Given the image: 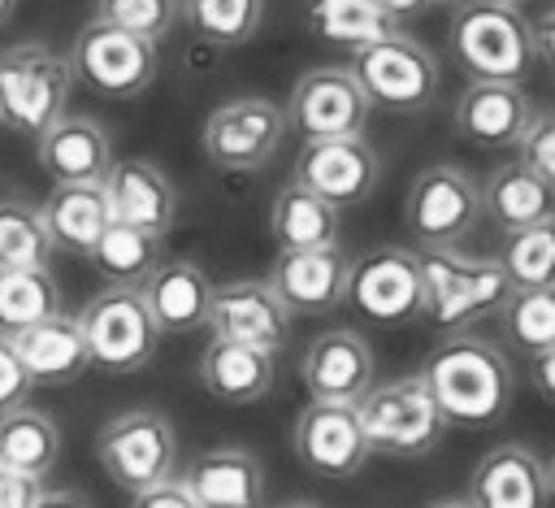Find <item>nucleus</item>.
Masks as SVG:
<instances>
[{
  "mask_svg": "<svg viewBox=\"0 0 555 508\" xmlns=\"http://www.w3.org/2000/svg\"><path fill=\"white\" fill-rule=\"evenodd\" d=\"M87 261L95 265L100 278H108V287H143V278L165 256H160V239L156 234H143L134 226H121V221H108V230L95 239Z\"/></svg>",
  "mask_w": 555,
  "mask_h": 508,
  "instance_id": "2f4dec72",
  "label": "nucleus"
},
{
  "mask_svg": "<svg viewBox=\"0 0 555 508\" xmlns=\"http://www.w3.org/2000/svg\"><path fill=\"white\" fill-rule=\"evenodd\" d=\"M347 265H351V256L338 243L304 247V252H278L264 282L291 317H325L343 304Z\"/></svg>",
  "mask_w": 555,
  "mask_h": 508,
  "instance_id": "a211bd4d",
  "label": "nucleus"
},
{
  "mask_svg": "<svg viewBox=\"0 0 555 508\" xmlns=\"http://www.w3.org/2000/svg\"><path fill=\"white\" fill-rule=\"evenodd\" d=\"M186 26L212 48L247 43L264 22V0H182Z\"/></svg>",
  "mask_w": 555,
  "mask_h": 508,
  "instance_id": "c9c22d12",
  "label": "nucleus"
},
{
  "mask_svg": "<svg viewBox=\"0 0 555 508\" xmlns=\"http://www.w3.org/2000/svg\"><path fill=\"white\" fill-rule=\"evenodd\" d=\"M481 221V182L451 161L425 165L403 195V230L416 247H460Z\"/></svg>",
  "mask_w": 555,
  "mask_h": 508,
  "instance_id": "6e6552de",
  "label": "nucleus"
},
{
  "mask_svg": "<svg viewBox=\"0 0 555 508\" xmlns=\"http://www.w3.org/2000/svg\"><path fill=\"white\" fill-rule=\"evenodd\" d=\"M533 117V100L520 82H468L455 100V135L473 148H516L520 130Z\"/></svg>",
  "mask_w": 555,
  "mask_h": 508,
  "instance_id": "412c9836",
  "label": "nucleus"
},
{
  "mask_svg": "<svg viewBox=\"0 0 555 508\" xmlns=\"http://www.w3.org/2000/svg\"><path fill=\"white\" fill-rule=\"evenodd\" d=\"M182 486L191 491L195 508H264V465L247 447H208L199 452Z\"/></svg>",
  "mask_w": 555,
  "mask_h": 508,
  "instance_id": "4be33fe9",
  "label": "nucleus"
},
{
  "mask_svg": "<svg viewBox=\"0 0 555 508\" xmlns=\"http://www.w3.org/2000/svg\"><path fill=\"white\" fill-rule=\"evenodd\" d=\"M304 191L321 195L325 204L343 208H360L377 182H382V156L364 135H347V139H304L299 156H295V178Z\"/></svg>",
  "mask_w": 555,
  "mask_h": 508,
  "instance_id": "4468645a",
  "label": "nucleus"
},
{
  "mask_svg": "<svg viewBox=\"0 0 555 508\" xmlns=\"http://www.w3.org/2000/svg\"><path fill=\"white\" fill-rule=\"evenodd\" d=\"M421 382L434 395L447 426L486 430L499 426L516 399V373L499 343L464 330L447 334L421 365Z\"/></svg>",
  "mask_w": 555,
  "mask_h": 508,
  "instance_id": "f257e3e1",
  "label": "nucleus"
},
{
  "mask_svg": "<svg viewBox=\"0 0 555 508\" xmlns=\"http://www.w3.org/2000/svg\"><path fill=\"white\" fill-rule=\"evenodd\" d=\"M516 161L555 191V109H533L529 126L516 139Z\"/></svg>",
  "mask_w": 555,
  "mask_h": 508,
  "instance_id": "58836bf2",
  "label": "nucleus"
},
{
  "mask_svg": "<svg viewBox=\"0 0 555 508\" xmlns=\"http://www.w3.org/2000/svg\"><path fill=\"white\" fill-rule=\"evenodd\" d=\"M399 22L403 17H416V13H429V9H455L460 0H382Z\"/></svg>",
  "mask_w": 555,
  "mask_h": 508,
  "instance_id": "49530a36",
  "label": "nucleus"
},
{
  "mask_svg": "<svg viewBox=\"0 0 555 508\" xmlns=\"http://www.w3.org/2000/svg\"><path fill=\"white\" fill-rule=\"evenodd\" d=\"M26 395H30V378L22 373V365H17L13 347H9V339H0V417L13 412V408H22Z\"/></svg>",
  "mask_w": 555,
  "mask_h": 508,
  "instance_id": "ea45409f",
  "label": "nucleus"
},
{
  "mask_svg": "<svg viewBox=\"0 0 555 508\" xmlns=\"http://www.w3.org/2000/svg\"><path fill=\"white\" fill-rule=\"evenodd\" d=\"M199 382L221 404H256L278 382V356H269L260 347L212 339L199 356Z\"/></svg>",
  "mask_w": 555,
  "mask_h": 508,
  "instance_id": "bb28decb",
  "label": "nucleus"
},
{
  "mask_svg": "<svg viewBox=\"0 0 555 508\" xmlns=\"http://www.w3.org/2000/svg\"><path fill=\"white\" fill-rule=\"evenodd\" d=\"M52 239L30 200H0V269H48Z\"/></svg>",
  "mask_w": 555,
  "mask_h": 508,
  "instance_id": "72a5a7b5",
  "label": "nucleus"
},
{
  "mask_svg": "<svg viewBox=\"0 0 555 508\" xmlns=\"http://www.w3.org/2000/svg\"><path fill=\"white\" fill-rule=\"evenodd\" d=\"M529 382L546 404H555V347L529 356Z\"/></svg>",
  "mask_w": 555,
  "mask_h": 508,
  "instance_id": "c03bdc74",
  "label": "nucleus"
},
{
  "mask_svg": "<svg viewBox=\"0 0 555 508\" xmlns=\"http://www.w3.org/2000/svg\"><path fill=\"white\" fill-rule=\"evenodd\" d=\"M69 61L48 43H13L0 48V126L39 139L69 104Z\"/></svg>",
  "mask_w": 555,
  "mask_h": 508,
  "instance_id": "423d86ee",
  "label": "nucleus"
},
{
  "mask_svg": "<svg viewBox=\"0 0 555 508\" xmlns=\"http://www.w3.org/2000/svg\"><path fill=\"white\" fill-rule=\"evenodd\" d=\"M546 491H551V504H555V456L546 460Z\"/></svg>",
  "mask_w": 555,
  "mask_h": 508,
  "instance_id": "09e8293b",
  "label": "nucleus"
},
{
  "mask_svg": "<svg viewBox=\"0 0 555 508\" xmlns=\"http://www.w3.org/2000/svg\"><path fill=\"white\" fill-rule=\"evenodd\" d=\"M507 4H520V0H507Z\"/></svg>",
  "mask_w": 555,
  "mask_h": 508,
  "instance_id": "603ef678",
  "label": "nucleus"
},
{
  "mask_svg": "<svg viewBox=\"0 0 555 508\" xmlns=\"http://www.w3.org/2000/svg\"><path fill=\"white\" fill-rule=\"evenodd\" d=\"M212 278L195 265V261H160L139 295L156 321L160 334H191L199 326H208V304H212Z\"/></svg>",
  "mask_w": 555,
  "mask_h": 508,
  "instance_id": "393cba45",
  "label": "nucleus"
},
{
  "mask_svg": "<svg viewBox=\"0 0 555 508\" xmlns=\"http://www.w3.org/2000/svg\"><path fill=\"white\" fill-rule=\"evenodd\" d=\"M278 508H317V504H308V499H286V504H278Z\"/></svg>",
  "mask_w": 555,
  "mask_h": 508,
  "instance_id": "3c124183",
  "label": "nucleus"
},
{
  "mask_svg": "<svg viewBox=\"0 0 555 508\" xmlns=\"http://www.w3.org/2000/svg\"><path fill=\"white\" fill-rule=\"evenodd\" d=\"M356 417H360V430L369 439V452L395 456V460H421V456L438 452L442 434L451 430L442 421L434 395L425 391L421 373L373 382L356 399Z\"/></svg>",
  "mask_w": 555,
  "mask_h": 508,
  "instance_id": "20e7f679",
  "label": "nucleus"
},
{
  "mask_svg": "<svg viewBox=\"0 0 555 508\" xmlns=\"http://www.w3.org/2000/svg\"><path fill=\"white\" fill-rule=\"evenodd\" d=\"M61 456V430L39 408H13L0 417V469L43 478Z\"/></svg>",
  "mask_w": 555,
  "mask_h": 508,
  "instance_id": "7c9ffc66",
  "label": "nucleus"
},
{
  "mask_svg": "<svg viewBox=\"0 0 555 508\" xmlns=\"http://www.w3.org/2000/svg\"><path fill=\"white\" fill-rule=\"evenodd\" d=\"M529 35H533V56L555 69V9H542L533 22H529Z\"/></svg>",
  "mask_w": 555,
  "mask_h": 508,
  "instance_id": "37998d69",
  "label": "nucleus"
},
{
  "mask_svg": "<svg viewBox=\"0 0 555 508\" xmlns=\"http://www.w3.org/2000/svg\"><path fill=\"white\" fill-rule=\"evenodd\" d=\"M182 17V0H95V17L104 26H117L126 35H139L147 43H160Z\"/></svg>",
  "mask_w": 555,
  "mask_h": 508,
  "instance_id": "4c0bfd02",
  "label": "nucleus"
},
{
  "mask_svg": "<svg viewBox=\"0 0 555 508\" xmlns=\"http://www.w3.org/2000/svg\"><path fill=\"white\" fill-rule=\"evenodd\" d=\"M269 234L278 252H304V247H330L343 234V213L325 204L321 195L304 191L299 182H286L269 204Z\"/></svg>",
  "mask_w": 555,
  "mask_h": 508,
  "instance_id": "c85d7f7f",
  "label": "nucleus"
},
{
  "mask_svg": "<svg viewBox=\"0 0 555 508\" xmlns=\"http://www.w3.org/2000/svg\"><path fill=\"white\" fill-rule=\"evenodd\" d=\"M291 321L295 317L282 308V300L269 291L264 278H234V282L212 287V304H208L212 339L260 347V352L278 356L291 339Z\"/></svg>",
  "mask_w": 555,
  "mask_h": 508,
  "instance_id": "dca6fc26",
  "label": "nucleus"
},
{
  "mask_svg": "<svg viewBox=\"0 0 555 508\" xmlns=\"http://www.w3.org/2000/svg\"><path fill=\"white\" fill-rule=\"evenodd\" d=\"M39 491H43V478L0 469V508H35Z\"/></svg>",
  "mask_w": 555,
  "mask_h": 508,
  "instance_id": "79ce46f5",
  "label": "nucleus"
},
{
  "mask_svg": "<svg viewBox=\"0 0 555 508\" xmlns=\"http://www.w3.org/2000/svg\"><path fill=\"white\" fill-rule=\"evenodd\" d=\"M282 113L286 126L304 139H347L364 135L373 109L347 65H312L295 78Z\"/></svg>",
  "mask_w": 555,
  "mask_h": 508,
  "instance_id": "ddd939ff",
  "label": "nucleus"
},
{
  "mask_svg": "<svg viewBox=\"0 0 555 508\" xmlns=\"http://www.w3.org/2000/svg\"><path fill=\"white\" fill-rule=\"evenodd\" d=\"M343 304L373 321V326H408L421 317V265H416V247H369L347 265V291Z\"/></svg>",
  "mask_w": 555,
  "mask_h": 508,
  "instance_id": "9d476101",
  "label": "nucleus"
},
{
  "mask_svg": "<svg viewBox=\"0 0 555 508\" xmlns=\"http://www.w3.org/2000/svg\"><path fill=\"white\" fill-rule=\"evenodd\" d=\"M308 26L325 43H343L351 52L403 30V22L382 0H308Z\"/></svg>",
  "mask_w": 555,
  "mask_h": 508,
  "instance_id": "c756f323",
  "label": "nucleus"
},
{
  "mask_svg": "<svg viewBox=\"0 0 555 508\" xmlns=\"http://www.w3.org/2000/svg\"><path fill=\"white\" fill-rule=\"evenodd\" d=\"M347 69L364 91L369 109H386V113H425L442 87L438 56L429 52V43H421L408 30L356 48L347 56Z\"/></svg>",
  "mask_w": 555,
  "mask_h": 508,
  "instance_id": "39448f33",
  "label": "nucleus"
},
{
  "mask_svg": "<svg viewBox=\"0 0 555 508\" xmlns=\"http://www.w3.org/2000/svg\"><path fill=\"white\" fill-rule=\"evenodd\" d=\"M447 43L468 82H520L533 65L529 17L507 0H460L447 17Z\"/></svg>",
  "mask_w": 555,
  "mask_h": 508,
  "instance_id": "7ed1b4c3",
  "label": "nucleus"
},
{
  "mask_svg": "<svg viewBox=\"0 0 555 508\" xmlns=\"http://www.w3.org/2000/svg\"><path fill=\"white\" fill-rule=\"evenodd\" d=\"M35 508H91V504H87V495L74 491V486H43L39 499H35Z\"/></svg>",
  "mask_w": 555,
  "mask_h": 508,
  "instance_id": "a18cd8bd",
  "label": "nucleus"
},
{
  "mask_svg": "<svg viewBox=\"0 0 555 508\" xmlns=\"http://www.w3.org/2000/svg\"><path fill=\"white\" fill-rule=\"evenodd\" d=\"M299 382H304L308 399L356 404L377 382V360H373L369 339L347 326L321 330L299 356Z\"/></svg>",
  "mask_w": 555,
  "mask_h": 508,
  "instance_id": "f3484780",
  "label": "nucleus"
},
{
  "mask_svg": "<svg viewBox=\"0 0 555 508\" xmlns=\"http://www.w3.org/2000/svg\"><path fill=\"white\" fill-rule=\"evenodd\" d=\"M104 200L113 221L134 226L143 234L165 239L178 221V187L169 182V174L143 156L130 161H113L104 174Z\"/></svg>",
  "mask_w": 555,
  "mask_h": 508,
  "instance_id": "6ab92c4d",
  "label": "nucleus"
},
{
  "mask_svg": "<svg viewBox=\"0 0 555 508\" xmlns=\"http://www.w3.org/2000/svg\"><path fill=\"white\" fill-rule=\"evenodd\" d=\"M39 217L48 226L52 247L74 252V256H87L113 221L104 182H52L48 200L39 204Z\"/></svg>",
  "mask_w": 555,
  "mask_h": 508,
  "instance_id": "a878e982",
  "label": "nucleus"
},
{
  "mask_svg": "<svg viewBox=\"0 0 555 508\" xmlns=\"http://www.w3.org/2000/svg\"><path fill=\"white\" fill-rule=\"evenodd\" d=\"M425 508H473L468 499H434V504H425Z\"/></svg>",
  "mask_w": 555,
  "mask_h": 508,
  "instance_id": "de8ad7c7",
  "label": "nucleus"
},
{
  "mask_svg": "<svg viewBox=\"0 0 555 508\" xmlns=\"http://www.w3.org/2000/svg\"><path fill=\"white\" fill-rule=\"evenodd\" d=\"M39 165L52 174V182H104L113 165V139L95 117L65 113L35 139Z\"/></svg>",
  "mask_w": 555,
  "mask_h": 508,
  "instance_id": "b1692460",
  "label": "nucleus"
},
{
  "mask_svg": "<svg viewBox=\"0 0 555 508\" xmlns=\"http://www.w3.org/2000/svg\"><path fill=\"white\" fill-rule=\"evenodd\" d=\"M9 347L22 365V373L30 378V386H69L91 369L82 330L69 313H56L48 321H35V326L17 330L9 339Z\"/></svg>",
  "mask_w": 555,
  "mask_h": 508,
  "instance_id": "5701e85b",
  "label": "nucleus"
},
{
  "mask_svg": "<svg viewBox=\"0 0 555 508\" xmlns=\"http://www.w3.org/2000/svg\"><path fill=\"white\" fill-rule=\"evenodd\" d=\"M61 313V287L52 269H0V339Z\"/></svg>",
  "mask_w": 555,
  "mask_h": 508,
  "instance_id": "473e14b6",
  "label": "nucleus"
},
{
  "mask_svg": "<svg viewBox=\"0 0 555 508\" xmlns=\"http://www.w3.org/2000/svg\"><path fill=\"white\" fill-rule=\"evenodd\" d=\"M516 291L525 287H555V217L512 230L503 239V252L494 256Z\"/></svg>",
  "mask_w": 555,
  "mask_h": 508,
  "instance_id": "e433bc0d",
  "label": "nucleus"
},
{
  "mask_svg": "<svg viewBox=\"0 0 555 508\" xmlns=\"http://www.w3.org/2000/svg\"><path fill=\"white\" fill-rule=\"evenodd\" d=\"M95 460L121 491H147L169 482L178 469V430L156 408H126L108 417L95 434Z\"/></svg>",
  "mask_w": 555,
  "mask_h": 508,
  "instance_id": "0eeeda50",
  "label": "nucleus"
},
{
  "mask_svg": "<svg viewBox=\"0 0 555 508\" xmlns=\"http://www.w3.org/2000/svg\"><path fill=\"white\" fill-rule=\"evenodd\" d=\"M130 508H195V499L182 486V478H169V482H156L147 491H134L130 495Z\"/></svg>",
  "mask_w": 555,
  "mask_h": 508,
  "instance_id": "a19ab883",
  "label": "nucleus"
},
{
  "mask_svg": "<svg viewBox=\"0 0 555 508\" xmlns=\"http://www.w3.org/2000/svg\"><path fill=\"white\" fill-rule=\"evenodd\" d=\"M65 61H69L74 82L91 87L104 100H134L139 91L152 87V78L160 69L156 43L126 35L117 26H104V22H87Z\"/></svg>",
  "mask_w": 555,
  "mask_h": 508,
  "instance_id": "9b49d317",
  "label": "nucleus"
},
{
  "mask_svg": "<svg viewBox=\"0 0 555 508\" xmlns=\"http://www.w3.org/2000/svg\"><path fill=\"white\" fill-rule=\"evenodd\" d=\"M421 265V317L447 334H464L481 317H499L516 291L494 256H468L460 247H416Z\"/></svg>",
  "mask_w": 555,
  "mask_h": 508,
  "instance_id": "f03ea898",
  "label": "nucleus"
},
{
  "mask_svg": "<svg viewBox=\"0 0 555 508\" xmlns=\"http://www.w3.org/2000/svg\"><path fill=\"white\" fill-rule=\"evenodd\" d=\"M473 508H551L546 460L529 443H494L468 473Z\"/></svg>",
  "mask_w": 555,
  "mask_h": 508,
  "instance_id": "aec40b11",
  "label": "nucleus"
},
{
  "mask_svg": "<svg viewBox=\"0 0 555 508\" xmlns=\"http://www.w3.org/2000/svg\"><path fill=\"white\" fill-rule=\"evenodd\" d=\"M481 217H490L503 234L551 221L555 217V191L529 174L520 161H503L481 182Z\"/></svg>",
  "mask_w": 555,
  "mask_h": 508,
  "instance_id": "cd10ccee",
  "label": "nucleus"
},
{
  "mask_svg": "<svg viewBox=\"0 0 555 508\" xmlns=\"http://www.w3.org/2000/svg\"><path fill=\"white\" fill-rule=\"evenodd\" d=\"M499 326H503V339L525 356L555 347V287L512 291L507 304L499 308Z\"/></svg>",
  "mask_w": 555,
  "mask_h": 508,
  "instance_id": "f704fd0d",
  "label": "nucleus"
},
{
  "mask_svg": "<svg viewBox=\"0 0 555 508\" xmlns=\"http://www.w3.org/2000/svg\"><path fill=\"white\" fill-rule=\"evenodd\" d=\"M291 447L308 473L330 478V482L356 478L373 456L360 430L356 404H321V399H308V408L295 417Z\"/></svg>",
  "mask_w": 555,
  "mask_h": 508,
  "instance_id": "2eb2a0df",
  "label": "nucleus"
},
{
  "mask_svg": "<svg viewBox=\"0 0 555 508\" xmlns=\"http://www.w3.org/2000/svg\"><path fill=\"white\" fill-rule=\"evenodd\" d=\"M286 113L278 100L269 96H234L225 104H217L204 122V156L217 165V169H230V174H251V169H264L282 139H286Z\"/></svg>",
  "mask_w": 555,
  "mask_h": 508,
  "instance_id": "f8f14e48",
  "label": "nucleus"
},
{
  "mask_svg": "<svg viewBox=\"0 0 555 508\" xmlns=\"http://www.w3.org/2000/svg\"><path fill=\"white\" fill-rule=\"evenodd\" d=\"M87 343V360L104 373H134L156 356L160 330L139 295V287H104L74 317Z\"/></svg>",
  "mask_w": 555,
  "mask_h": 508,
  "instance_id": "1a4fd4ad",
  "label": "nucleus"
},
{
  "mask_svg": "<svg viewBox=\"0 0 555 508\" xmlns=\"http://www.w3.org/2000/svg\"><path fill=\"white\" fill-rule=\"evenodd\" d=\"M13 9H17V0H0V26L13 17Z\"/></svg>",
  "mask_w": 555,
  "mask_h": 508,
  "instance_id": "8fccbe9b",
  "label": "nucleus"
}]
</instances>
